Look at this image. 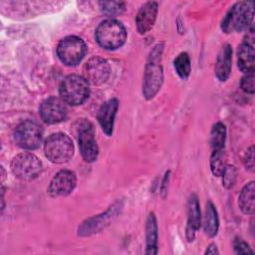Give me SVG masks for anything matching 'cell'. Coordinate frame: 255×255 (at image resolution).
<instances>
[{"instance_id": "obj_1", "label": "cell", "mask_w": 255, "mask_h": 255, "mask_svg": "<svg viewBox=\"0 0 255 255\" xmlns=\"http://www.w3.org/2000/svg\"><path fill=\"white\" fill-rule=\"evenodd\" d=\"M162 53V46L156 45L153 50L150 52L147 64L145 66L143 85H142V94L145 99H152L157 92L159 91L162 81L163 73L162 67L160 64Z\"/></svg>"}, {"instance_id": "obj_2", "label": "cell", "mask_w": 255, "mask_h": 255, "mask_svg": "<svg viewBox=\"0 0 255 255\" xmlns=\"http://www.w3.org/2000/svg\"><path fill=\"white\" fill-rule=\"evenodd\" d=\"M254 16V3L252 1H240L235 3L224 16L221 29L225 33L240 32L252 24Z\"/></svg>"}, {"instance_id": "obj_3", "label": "cell", "mask_w": 255, "mask_h": 255, "mask_svg": "<svg viewBox=\"0 0 255 255\" xmlns=\"http://www.w3.org/2000/svg\"><path fill=\"white\" fill-rule=\"evenodd\" d=\"M126 39V28L118 20H105L101 22L96 29V40L98 44L107 50H115L120 48L124 45Z\"/></svg>"}, {"instance_id": "obj_4", "label": "cell", "mask_w": 255, "mask_h": 255, "mask_svg": "<svg viewBox=\"0 0 255 255\" xmlns=\"http://www.w3.org/2000/svg\"><path fill=\"white\" fill-rule=\"evenodd\" d=\"M61 99L71 106L83 104L90 95L89 84L84 77L79 75L67 76L60 85Z\"/></svg>"}, {"instance_id": "obj_5", "label": "cell", "mask_w": 255, "mask_h": 255, "mask_svg": "<svg viewBox=\"0 0 255 255\" xmlns=\"http://www.w3.org/2000/svg\"><path fill=\"white\" fill-rule=\"evenodd\" d=\"M44 151L52 162L64 163L69 161L74 155V144L67 134L57 132L51 134L45 140Z\"/></svg>"}, {"instance_id": "obj_6", "label": "cell", "mask_w": 255, "mask_h": 255, "mask_svg": "<svg viewBox=\"0 0 255 255\" xmlns=\"http://www.w3.org/2000/svg\"><path fill=\"white\" fill-rule=\"evenodd\" d=\"M42 162L32 152H22L13 157L11 170L21 180H33L42 172Z\"/></svg>"}, {"instance_id": "obj_7", "label": "cell", "mask_w": 255, "mask_h": 255, "mask_svg": "<svg viewBox=\"0 0 255 255\" xmlns=\"http://www.w3.org/2000/svg\"><path fill=\"white\" fill-rule=\"evenodd\" d=\"M43 137V128L35 121L26 120L19 124L14 131L15 143L24 149L37 148Z\"/></svg>"}, {"instance_id": "obj_8", "label": "cell", "mask_w": 255, "mask_h": 255, "mask_svg": "<svg viewBox=\"0 0 255 255\" xmlns=\"http://www.w3.org/2000/svg\"><path fill=\"white\" fill-rule=\"evenodd\" d=\"M86 53V43L77 36H68L62 39L57 47L59 59L67 66H75L79 64Z\"/></svg>"}, {"instance_id": "obj_9", "label": "cell", "mask_w": 255, "mask_h": 255, "mask_svg": "<svg viewBox=\"0 0 255 255\" xmlns=\"http://www.w3.org/2000/svg\"><path fill=\"white\" fill-rule=\"evenodd\" d=\"M78 141L81 154L85 161H95L99 154V147L95 137V128L90 122H81L78 128Z\"/></svg>"}, {"instance_id": "obj_10", "label": "cell", "mask_w": 255, "mask_h": 255, "mask_svg": "<svg viewBox=\"0 0 255 255\" xmlns=\"http://www.w3.org/2000/svg\"><path fill=\"white\" fill-rule=\"evenodd\" d=\"M84 78L88 83L93 85H101L105 83L110 76L109 63L99 56L92 57L84 65Z\"/></svg>"}, {"instance_id": "obj_11", "label": "cell", "mask_w": 255, "mask_h": 255, "mask_svg": "<svg viewBox=\"0 0 255 255\" xmlns=\"http://www.w3.org/2000/svg\"><path fill=\"white\" fill-rule=\"evenodd\" d=\"M66 103L59 98L51 97L45 100L40 107V116L46 124H59L67 118Z\"/></svg>"}, {"instance_id": "obj_12", "label": "cell", "mask_w": 255, "mask_h": 255, "mask_svg": "<svg viewBox=\"0 0 255 255\" xmlns=\"http://www.w3.org/2000/svg\"><path fill=\"white\" fill-rule=\"evenodd\" d=\"M77 183L75 172L69 169H62L52 178L48 187V193L53 196H66L70 194Z\"/></svg>"}, {"instance_id": "obj_13", "label": "cell", "mask_w": 255, "mask_h": 255, "mask_svg": "<svg viewBox=\"0 0 255 255\" xmlns=\"http://www.w3.org/2000/svg\"><path fill=\"white\" fill-rule=\"evenodd\" d=\"M119 209H121V205L114 204L105 213L87 219L79 227V235H90L92 233L100 231L106 225L110 224V222L113 221L115 217H117Z\"/></svg>"}, {"instance_id": "obj_14", "label": "cell", "mask_w": 255, "mask_h": 255, "mask_svg": "<svg viewBox=\"0 0 255 255\" xmlns=\"http://www.w3.org/2000/svg\"><path fill=\"white\" fill-rule=\"evenodd\" d=\"M158 5L156 2L150 1L143 4L135 17L136 29L139 34H145L153 27L156 20Z\"/></svg>"}, {"instance_id": "obj_15", "label": "cell", "mask_w": 255, "mask_h": 255, "mask_svg": "<svg viewBox=\"0 0 255 255\" xmlns=\"http://www.w3.org/2000/svg\"><path fill=\"white\" fill-rule=\"evenodd\" d=\"M119 108V101L117 99H111L105 102L99 112H98V121L103 131L107 135H111L114 129L115 117Z\"/></svg>"}, {"instance_id": "obj_16", "label": "cell", "mask_w": 255, "mask_h": 255, "mask_svg": "<svg viewBox=\"0 0 255 255\" xmlns=\"http://www.w3.org/2000/svg\"><path fill=\"white\" fill-rule=\"evenodd\" d=\"M200 208L198 199L195 194H192L188 199L187 204V225L186 236L189 241H192L196 230L200 227Z\"/></svg>"}, {"instance_id": "obj_17", "label": "cell", "mask_w": 255, "mask_h": 255, "mask_svg": "<svg viewBox=\"0 0 255 255\" xmlns=\"http://www.w3.org/2000/svg\"><path fill=\"white\" fill-rule=\"evenodd\" d=\"M232 48L229 44H225L218 53L215 63V75L217 79L224 82L228 79L231 72Z\"/></svg>"}, {"instance_id": "obj_18", "label": "cell", "mask_w": 255, "mask_h": 255, "mask_svg": "<svg viewBox=\"0 0 255 255\" xmlns=\"http://www.w3.org/2000/svg\"><path fill=\"white\" fill-rule=\"evenodd\" d=\"M237 60H238V67L242 72L246 74L254 72V65H255L254 46L243 41L237 51Z\"/></svg>"}, {"instance_id": "obj_19", "label": "cell", "mask_w": 255, "mask_h": 255, "mask_svg": "<svg viewBox=\"0 0 255 255\" xmlns=\"http://www.w3.org/2000/svg\"><path fill=\"white\" fill-rule=\"evenodd\" d=\"M145 238H146V254L157 253V223L153 213H149L146 226H145Z\"/></svg>"}, {"instance_id": "obj_20", "label": "cell", "mask_w": 255, "mask_h": 255, "mask_svg": "<svg viewBox=\"0 0 255 255\" xmlns=\"http://www.w3.org/2000/svg\"><path fill=\"white\" fill-rule=\"evenodd\" d=\"M254 199H255V187L254 181L247 183L240 192L239 195V207L245 214H253L254 213Z\"/></svg>"}, {"instance_id": "obj_21", "label": "cell", "mask_w": 255, "mask_h": 255, "mask_svg": "<svg viewBox=\"0 0 255 255\" xmlns=\"http://www.w3.org/2000/svg\"><path fill=\"white\" fill-rule=\"evenodd\" d=\"M218 227H219V220H218L216 208L211 201H208L206 203L205 216H204V231L208 236L213 237L217 234Z\"/></svg>"}, {"instance_id": "obj_22", "label": "cell", "mask_w": 255, "mask_h": 255, "mask_svg": "<svg viewBox=\"0 0 255 255\" xmlns=\"http://www.w3.org/2000/svg\"><path fill=\"white\" fill-rule=\"evenodd\" d=\"M226 167V154L224 148L213 149L210 157V168L214 175L221 176Z\"/></svg>"}, {"instance_id": "obj_23", "label": "cell", "mask_w": 255, "mask_h": 255, "mask_svg": "<svg viewBox=\"0 0 255 255\" xmlns=\"http://www.w3.org/2000/svg\"><path fill=\"white\" fill-rule=\"evenodd\" d=\"M226 139V128L225 126L218 122L216 123L211 129L210 133V143L213 149L224 148V143Z\"/></svg>"}, {"instance_id": "obj_24", "label": "cell", "mask_w": 255, "mask_h": 255, "mask_svg": "<svg viewBox=\"0 0 255 255\" xmlns=\"http://www.w3.org/2000/svg\"><path fill=\"white\" fill-rule=\"evenodd\" d=\"M174 68L177 73V75L185 80L189 77L190 71H191V63H190V58L187 53L183 52L180 53L174 60Z\"/></svg>"}, {"instance_id": "obj_25", "label": "cell", "mask_w": 255, "mask_h": 255, "mask_svg": "<svg viewBox=\"0 0 255 255\" xmlns=\"http://www.w3.org/2000/svg\"><path fill=\"white\" fill-rule=\"evenodd\" d=\"M100 7H101L102 12L108 16H114V15L121 14L126 9V5L124 2H117V1L100 2Z\"/></svg>"}, {"instance_id": "obj_26", "label": "cell", "mask_w": 255, "mask_h": 255, "mask_svg": "<svg viewBox=\"0 0 255 255\" xmlns=\"http://www.w3.org/2000/svg\"><path fill=\"white\" fill-rule=\"evenodd\" d=\"M236 168L233 165H226L224 171H223V185L226 188H231L236 181Z\"/></svg>"}, {"instance_id": "obj_27", "label": "cell", "mask_w": 255, "mask_h": 255, "mask_svg": "<svg viewBox=\"0 0 255 255\" xmlns=\"http://www.w3.org/2000/svg\"><path fill=\"white\" fill-rule=\"evenodd\" d=\"M241 89L248 94H253L254 93V73H248L246 74L240 83Z\"/></svg>"}, {"instance_id": "obj_28", "label": "cell", "mask_w": 255, "mask_h": 255, "mask_svg": "<svg viewBox=\"0 0 255 255\" xmlns=\"http://www.w3.org/2000/svg\"><path fill=\"white\" fill-rule=\"evenodd\" d=\"M234 250H235V253H237V254L253 253V251L249 247V245L245 241H243L241 239H236L234 241Z\"/></svg>"}, {"instance_id": "obj_29", "label": "cell", "mask_w": 255, "mask_h": 255, "mask_svg": "<svg viewBox=\"0 0 255 255\" xmlns=\"http://www.w3.org/2000/svg\"><path fill=\"white\" fill-rule=\"evenodd\" d=\"M244 164L247 169L250 171L254 170V147L253 145L250 146L244 155Z\"/></svg>"}, {"instance_id": "obj_30", "label": "cell", "mask_w": 255, "mask_h": 255, "mask_svg": "<svg viewBox=\"0 0 255 255\" xmlns=\"http://www.w3.org/2000/svg\"><path fill=\"white\" fill-rule=\"evenodd\" d=\"M168 177H169V171L165 173V176L162 180V184H161V192L165 193L167 190V182H168Z\"/></svg>"}, {"instance_id": "obj_31", "label": "cell", "mask_w": 255, "mask_h": 255, "mask_svg": "<svg viewBox=\"0 0 255 255\" xmlns=\"http://www.w3.org/2000/svg\"><path fill=\"white\" fill-rule=\"evenodd\" d=\"M205 254H218V250H217V247L215 244H210L206 251H205Z\"/></svg>"}]
</instances>
